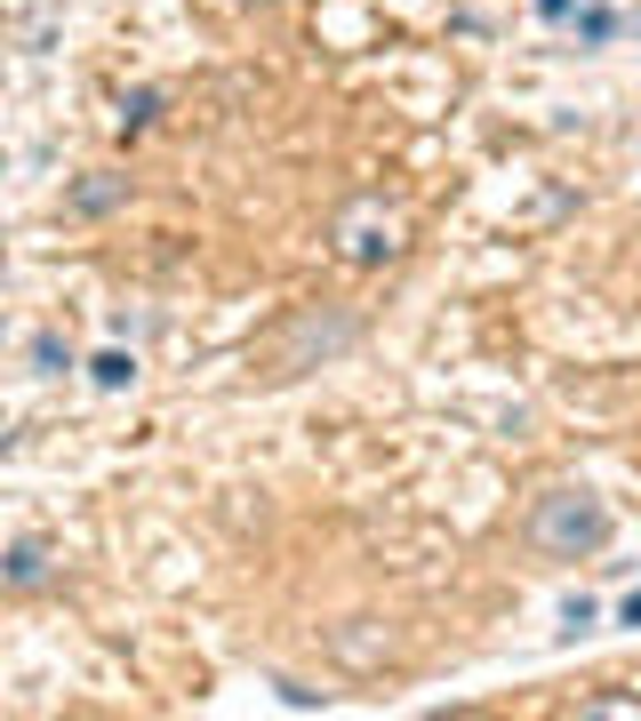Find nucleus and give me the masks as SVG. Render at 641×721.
Masks as SVG:
<instances>
[{
    "label": "nucleus",
    "mask_w": 641,
    "mask_h": 721,
    "mask_svg": "<svg viewBox=\"0 0 641 721\" xmlns=\"http://www.w3.org/2000/svg\"><path fill=\"white\" fill-rule=\"evenodd\" d=\"M0 569H9V586H41V577H49V554H41V545H17Z\"/></svg>",
    "instance_id": "39448f33"
},
{
    "label": "nucleus",
    "mask_w": 641,
    "mask_h": 721,
    "mask_svg": "<svg viewBox=\"0 0 641 721\" xmlns=\"http://www.w3.org/2000/svg\"><path fill=\"white\" fill-rule=\"evenodd\" d=\"M89 377H96L105 393H121L128 377H137V353H121V346H113V353H96V361H89Z\"/></svg>",
    "instance_id": "20e7f679"
},
{
    "label": "nucleus",
    "mask_w": 641,
    "mask_h": 721,
    "mask_svg": "<svg viewBox=\"0 0 641 721\" xmlns=\"http://www.w3.org/2000/svg\"><path fill=\"white\" fill-rule=\"evenodd\" d=\"M529 545H537V554H554V562H586V554H601V545H610V505H601L593 490H554V497H537Z\"/></svg>",
    "instance_id": "f257e3e1"
},
{
    "label": "nucleus",
    "mask_w": 641,
    "mask_h": 721,
    "mask_svg": "<svg viewBox=\"0 0 641 721\" xmlns=\"http://www.w3.org/2000/svg\"><path fill=\"white\" fill-rule=\"evenodd\" d=\"M618 617H626V626H641V594H626V601H618Z\"/></svg>",
    "instance_id": "1a4fd4ad"
},
{
    "label": "nucleus",
    "mask_w": 641,
    "mask_h": 721,
    "mask_svg": "<svg viewBox=\"0 0 641 721\" xmlns=\"http://www.w3.org/2000/svg\"><path fill=\"white\" fill-rule=\"evenodd\" d=\"M393 249H401V225H393V217L378 209V200L345 217V257H353V265H385Z\"/></svg>",
    "instance_id": "f03ea898"
},
{
    "label": "nucleus",
    "mask_w": 641,
    "mask_h": 721,
    "mask_svg": "<svg viewBox=\"0 0 641 721\" xmlns=\"http://www.w3.org/2000/svg\"><path fill=\"white\" fill-rule=\"evenodd\" d=\"M578 32H586V41H610L618 17H610V9H586V17H578Z\"/></svg>",
    "instance_id": "6e6552de"
},
{
    "label": "nucleus",
    "mask_w": 641,
    "mask_h": 721,
    "mask_svg": "<svg viewBox=\"0 0 641 721\" xmlns=\"http://www.w3.org/2000/svg\"><path fill=\"white\" fill-rule=\"evenodd\" d=\"M153 113H161V89H137V96H128V105H121V121H128V128H145Z\"/></svg>",
    "instance_id": "423d86ee"
},
{
    "label": "nucleus",
    "mask_w": 641,
    "mask_h": 721,
    "mask_svg": "<svg viewBox=\"0 0 641 721\" xmlns=\"http://www.w3.org/2000/svg\"><path fill=\"white\" fill-rule=\"evenodd\" d=\"M337 346H353V321H321V313H306V321H297V337L273 353V369L289 377V369H306V353H337Z\"/></svg>",
    "instance_id": "7ed1b4c3"
},
{
    "label": "nucleus",
    "mask_w": 641,
    "mask_h": 721,
    "mask_svg": "<svg viewBox=\"0 0 641 721\" xmlns=\"http://www.w3.org/2000/svg\"><path fill=\"white\" fill-rule=\"evenodd\" d=\"M537 9H546V17H569V9H578V0H537Z\"/></svg>",
    "instance_id": "9d476101"
},
{
    "label": "nucleus",
    "mask_w": 641,
    "mask_h": 721,
    "mask_svg": "<svg viewBox=\"0 0 641 721\" xmlns=\"http://www.w3.org/2000/svg\"><path fill=\"white\" fill-rule=\"evenodd\" d=\"M32 361H41V377L64 369V337H32Z\"/></svg>",
    "instance_id": "0eeeda50"
}]
</instances>
